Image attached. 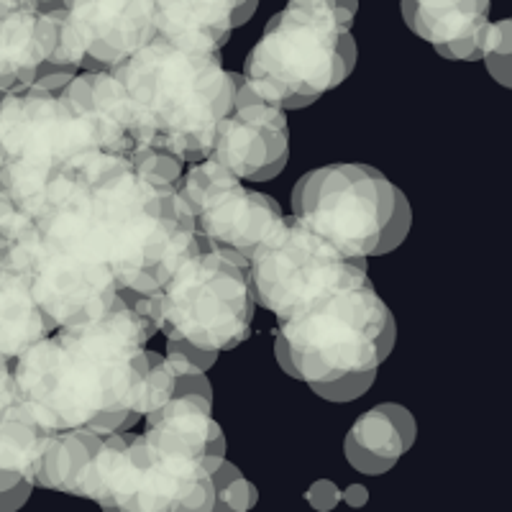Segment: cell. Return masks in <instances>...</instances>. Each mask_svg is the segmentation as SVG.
Listing matches in <instances>:
<instances>
[{"mask_svg":"<svg viewBox=\"0 0 512 512\" xmlns=\"http://www.w3.org/2000/svg\"><path fill=\"white\" fill-rule=\"evenodd\" d=\"M200 239L177 182L134 154L88 152L39 195L0 192V259L29 282L54 328L149 295Z\"/></svg>","mask_w":512,"mask_h":512,"instance_id":"cell-1","label":"cell"},{"mask_svg":"<svg viewBox=\"0 0 512 512\" xmlns=\"http://www.w3.org/2000/svg\"><path fill=\"white\" fill-rule=\"evenodd\" d=\"M157 326L121 295L98 318L54 328L13 359L18 395L47 431H131L144 418Z\"/></svg>","mask_w":512,"mask_h":512,"instance_id":"cell-2","label":"cell"},{"mask_svg":"<svg viewBox=\"0 0 512 512\" xmlns=\"http://www.w3.org/2000/svg\"><path fill=\"white\" fill-rule=\"evenodd\" d=\"M111 72L126 95L134 149H162L185 164L210 157L218 123L236 98V77L221 54L185 49L154 34Z\"/></svg>","mask_w":512,"mask_h":512,"instance_id":"cell-3","label":"cell"},{"mask_svg":"<svg viewBox=\"0 0 512 512\" xmlns=\"http://www.w3.org/2000/svg\"><path fill=\"white\" fill-rule=\"evenodd\" d=\"M395 315L372 280L351 282L277 318L274 354L310 390L349 377H377L395 349Z\"/></svg>","mask_w":512,"mask_h":512,"instance_id":"cell-4","label":"cell"},{"mask_svg":"<svg viewBox=\"0 0 512 512\" xmlns=\"http://www.w3.org/2000/svg\"><path fill=\"white\" fill-rule=\"evenodd\" d=\"M356 0H290L269 18L244 64L254 93L280 108H305L356 67Z\"/></svg>","mask_w":512,"mask_h":512,"instance_id":"cell-5","label":"cell"},{"mask_svg":"<svg viewBox=\"0 0 512 512\" xmlns=\"http://www.w3.org/2000/svg\"><path fill=\"white\" fill-rule=\"evenodd\" d=\"M121 297L152 320L164 338L208 351L244 344L256 308L249 267L203 239L157 290Z\"/></svg>","mask_w":512,"mask_h":512,"instance_id":"cell-6","label":"cell"},{"mask_svg":"<svg viewBox=\"0 0 512 512\" xmlns=\"http://www.w3.org/2000/svg\"><path fill=\"white\" fill-rule=\"evenodd\" d=\"M292 213L349 256H382L405 241L413 223L408 198L379 169L328 164L303 175Z\"/></svg>","mask_w":512,"mask_h":512,"instance_id":"cell-7","label":"cell"},{"mask_svg":"<svg viewBox=\"0 0 512 512\" xmlns=\"http://www.w3.org/2000/svg\"><path fill=\"white\" fill-rule=\"evenodd\" d=\"M88 152H105L103 136L62 90L31 82L0 95V192L34 198Z\"/></svg>","mask_w":512,"mask_h":512,"instance_id":"cell-8","label":"cell"},{"mask_svg":"<svg viewBox=\"0 0 512 512\" xmlns=\"http://www.w3.org/2000/svg\"><path fill=\"white\" fill-rule=\"evenodd\" d=\"M256 305L277 318L336 287L369 280L367 259L349 256L292 213L256 246L249 267Z\"/></svg>","mask_w":512,"mask_h":512,"instance_id":"cell-9","label":"cell"},{"mask_svg":"<svg viewBox=\"0 0 512 512\" xmlns=\"http://www.w3.org/2000/svg\"><path fill=\"white\" fill-rule=\"evenodd\" d=\"M182 200L195 218V231L216 249L251 267L256 246L282 221V208L272 195L251 190L216 157L192 162L177 180Z\"/></svg>","mask_w":512,"mask_h":512,"instance_id":"cell-10","label":"cell"},{"mask_svg":"<svg viewBox=\"0 0 512 512\" xmlns=\"http://www.w3.org/2000/svg\"><path fill=\"white\" fill-rule=\"evenodd\" d=\"M236 77L231 111L218 123L210 157L226 164L241 180L267 182L285 169L290 157V128L285 108L254 93L244 72Z\"/></svg>","mask_w":512,"mask_h":512,"instance_id":"cell-11","label":"cell"},{"mask_svg":"<svg viewBox=\"0 0 512 512\" xmlns=\"http://www.w3.org/2000/svg\"><path fill=\"white\" fill-rule=\"evenodd\" d=\"M128 436L131 431H98V428L52 431L36 472V487L88 497L103 505L113 466Z\"/></svg>","mask_w":512,"mask_h":512,"instance_id":"cell-12","label":"cell"},{"mask_svg":"<svg viewBox=\"0 0 512 512\" xmlns=\"http://www.w3.org/2000/svg\"><path fill=\"white\" fill-rule=\"evenodd\" d=\"M62 0H0V95L39 77L57 49Z\"/></svg>","mask_w":512,"mask_h":512,"instance_id":"cell-13","label":"cell"},{"mask_svg":"<svg viewBox=\"0 0 512 512\" xmlns=\"http://www.w3.org/2000/svg\"><path fill=\"white\" fill-rule=\"evenodd\" d=\"M144 420L146 441L159 451L203 461L213 474L226 461V438L213 418V397L198 392L172 395Z\"/></svg>","mask_w":512,"mask_h":512,"instance_id":"cell-14","label":"cell"},{"mask_svg":"<svg viewBox=\"0 0 512 512\" xmlns=\"http://www.w3.org/2000/svg\"><path fill=\"white\" fill-rule=\"evenodd\" d=\"M405 24L446 59H482L489 0H402Z\"/></svg>","mask_w":512,"mask_h":512,"instance_id":"cell-15","label":"cell"},{"mask_svg":"<svg viewBox=\"0 0 512 512\" xmlns=\"http://www.w3.org/2000/svg\"><path fill=\"white\" fill-rule=\"evenodd\" d=\"M154 31L185 49L221 52L233 29L246 24L259 0H152Z\"/></svg>","mask_w":512,"mask_h":512,"instance_id":"cell-16","label":"cell"},{"mask_svg":"<svg viewBox=\"0 0 512 512\" xmlns=\"http://www.w3.org/2000/svg\"><path fill=\"white\" fill-rule=\"evenodd\" d=\"M418 436V423L402 405L384 402L367 410L346 436L344 451L349 464L361 474L390 472L392 466L410 451Z\"/></svg>","mask_w":512,"mask_h":512,"instance_id":"cell-17","label":"cell"},{"mask_svg":"<svg viewBox=\"0 0 512 512\" xmlns=\"http://www.w3.org/2000/svg\"><path fill=\"white\" fill-rule=\"evenodd\" d=\"M52 331L24 274L0 259V356L13 361Z\"/></svg>","mask_w":512,"mask_h":512,"instance_id":"cell-18","label":"cell"},{"mask_svg":"<svg viewBox=\"0 0 512 512\" xmlns=\"http://www.w3.org/2000/svg\"><path fill=\"white\" fill-rule=\"evenodd\" d=\"M482 62L500 85L512 88V18L487 26Z\"/></svg>","mask_w":512,"mask_h":512,"instance_id":"cell-19","label":"cell"},{"mask_svg":"<svg viewBox=\"0 0 512 512\" xmlns=\"http://www.w3.org/2000/svg\"><path fill=\"white\" fill-rule=\"evenodd\" d=\"M213 482H216V507L213 510H249L256 505V487L231 461H223L218 466Z\"/></svg>","mask_w":512,"mask_h":512,"instance_id":"cell-20","label":"cell"},{"mask_svg":"<svg viewBox=\"0 0 512 512\" xmlns=\"http://www.w3.org/2000/svg\"><path fill=\"white\" fill-rule=\"evenodd\" d=\"M175 395V372L169 367L167 356L149 351V372H146V387H144V415L157 410L159 405Z\"/></svg>","mask_w":512,"mask_h":512,"instance_id":"cell-21","label":"cell"},{"mask_svg":"<svg viewBox=\"0 0 512 512\" xmlns=\"http://www.w3.org/2000/svg\"><path fill=\"white\" fill-rule=\"evenodd\" d=\"M24 408V400L18 395V384L13 377L11 359L0 356V428Z\"/></svg>","mask_w":512,"mask_h":512,"instance_id":"cell-22","label":"cell"},{"mask_svg":"<svg viewBox=\"0 0 512 512\" xmlns=\"http://www.w3.org/2000/svg\"><path fill=\"white\" fill-rule=\"evenodd\" d=\"M377 377H349V379H338V382L331 384H320L315 387V395H320L323 400L331 402H349L356 400V397L367 395V390L374 384Z\"/></svg>","mask_w":512,"mask_h":512,"instance_id":"cell-23","label":"cell"},{"mask_svg":"<svg viewBox=\"0 0 512 512\" xmlns=\"http://www.w3.org/2000/svg\"><path fill=\"white\" fill-rule=\"evenodd\" d=\"M341 497L344 495H341L336 484L328 482V479H320V482H315L308 492V500L313 502V507H318V510H331V507L336 505Z\"/></svg>","mask_w":512,"mask_h":512,"instance_id":"cell-24","label":"cell"},{"mask_svg":"<svg viewBox=\"0 0 512 512\" xmlns=\"http://www.w3.org/2000/svg\"><path fill=\"white\" fill-rule=\"evenodd\" d=\"M34 487H36L34 482H24V484H18V487L8 489V492H0V512L16 510V507L24 505V502L29 500L31 489Z\"/></svg>","mask_w":512,"mask_h":512,"instance_id":"cell-25","label":"cell"},{"mask_svg":"<svg viewBox=\"0 0 512 512\" xmlns=\"http://www.w3.org/2000/svg\"><path fill=\"white\" fill-rule=\"evenodd\" d=\"M344 500L349 502V505H354V507L364 505V502H367V489L359 487V484H354V487H349L344 492Z\"/></svg>","mask_w":512,"mask_h":512,"instance_id":"cell-26","label":"cell"},{"mask_svg":"<svg viewBox=\"0 0 512 512\" xmlns=\"http://www.w3.org/2000/svg\"><path fill=\"white\" fill-rule=\"evenodd\" d=\"M39 3H54V0H39Z\"/></svg>","mask_w":512,"mask_h":512,"instance_id":"cell-27","label":"cell"}]
</instances>
